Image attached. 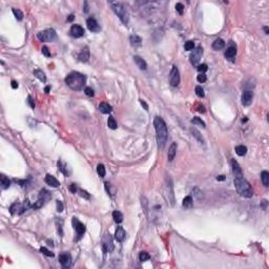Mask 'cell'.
Masks as SVG:
<instances>
[{
    "instance_id": "4dcf8cb0",
    "label": "cell",
    "mask_w": 269,
    "mask_h": 269,
    "mask_svg": "<svg viewBox=\"0 0 269 269\" xmlns=\"http://www.w3.org/2000/svg\"><path fill=\"white\" fill-rule=\"evenodd\" d=\"M39 199L43 200L44 202L49 201V200L51 199V194H49L47 190H45V189H42V190L40 191V194H39Z\"/></svg>"
},
{
    "instance_id": "ee69618b",
    "label": "cell",
    "mask_w": 269,
    "mask_h": 269,
    "mask_svg": "<svg viewBox=\"0 0 269 269\" xmlns=\"http://www.w3.org/2000/svg\"><path fill=\"white\" fill-rule=\"evenodd\" d=\"M84 93H85L86 96H89V97H93L95 95L94 93V89H92V87H85V89H84Z\"/></svg>"
},
{
    "instance_id": "836d02e7",
    "label": "cell",
    "mask_w": 269,
    "mask_h": 269,
    "mask_svg": "<svg viewBox=\"0 0 269 269\" xmlns=\"http://www.w3.org/2000/svg\"><path fill=\"white\" fill-rule=\"evenodd\" d=\"M107 125H108V127H109L110 129H116L117 128V122H116V120H115V118H114V117L110 116L109 118H108Z\"/></svg>"
},
{
    "instance_id": "74e56055",
    "label": "cell",
    "mask_w": 269,
    "mask_h": 269,
    "mask_svg": "<svg viewBox=\"0 0 269 269\" xmlns=\"http://www.w3.org/2000/svg\"><path fill=\"white\" fill-rule=\"evenodd\" d=\"M13 14L18 20H22L23 19V13L20 10H18V8H13Z\"/></svg>"
},
{
    "instance_id": "8992f818",
    "label": "cell",
    "mask_w": 269,
    "mask_h": 269,
    "mask_svg": "<svg viewBox=\"0 0 269 269\" xmlns=\"http://www.w3.org/2000/svg\"><path fill=\"white\" fill-rule=\"evenodd\" d=\"M30 207H31L30 202L26 200V201H24L23 204H20V203H14L11 207H10V211H11L12 215H16V213L21 215V213H23L24 211H26Z\"/></svg>"
},
{
    "instance_id": "11a10c76",
    "label": "cell",
    "mask_w": 269,
    "mask_h": 269,
    "mask_svg": "<svg viewBox=\"0 0 269 269\" xmlns=\"http://www.w3.org/2000/svg\"><path fill=\"white\" fill-rule=\"evenodd\" d=\"M217 180H218V181H224V180H225V176H218Z\"/></svg>"
},
{
    "instance_id": "b9f144b4",
    "label": "cell",
    "mask_w": 269,
    "mask_h": 269,
    "mask_svg": "<svg viewBox=\"0 0 269 269\" xmlns=\"http://www.w3.org/2000/svg\"><path fill=\"white\" fill-rule=\"evenodd\" d=\"M207 70H208V66L206 64H200V65H198V70H199L200 74H204Z\"/></svg>"
},
{
    "instance_id": "60d3db41",
    "label": "cell",
    "mask_w": 269,
    "mask_h": 269,
    "mask_svg": "<svg viewBox=\"0 0 269 269\" xmlns=\"http://www.w3.org/2000/svg\"><path fill=\"white\" fill-rule=\"evenodd\" d=\"M40 251L41 252L44 254V256H54V253L52 252V251H49L47 248H45V247H41L40 248Z\"/></svg>"
},
{
    "instance_id": "277c9868",
    "label": "cell",
    "mask_w": 269,
    "mask_h": 269,
    "mask_svg": "<svg viewBox=\"0 0 269 269\" xmlns=\"http://www.w3.org/2000/svg\"><path fill=\"white\" fill-rule=\"evenodd\" d=\"M109 6H112V10L115 12V14L119 17V19L122 21V23L127 24V23H128V20H129V17H128V13H127L125 6H124L122 3L117 2V1H110Z\"/></svg>"
},
{
    "instance_id": "db71d44e",
    "label": "cell",
    "mask_w": 269,
    "mask_h": 269,
    "mask_svg": "<svg viewBox=\"0 0 269 269\" xmlns=\"http://www.w3.org/2000/svg\"><path fill=\"white\" fill-rule=\"evenodd\" d=\"M12 87H13V89H17V87H18V83H17L15 80L12 81Z\"/></svg>"
},
{
    "instance_id": "680465c9",
    "label": "cell",
    "mask_w": 269,
    "mask_h": 269,
    "mask_svg": "<svg viewBox=\"0 0 269 269\" xmlns=\"http://www.w3.org/2000/svg\"><path fill=\"white\" fill-rule=\"evenodd\" d=\"M84 4H85V8H84L83 11L85 12V13H87V12H89V8H87V2H85Z\"/></svg>"
},
{
    "instance_id": "91938a15",
    "label": "cell",
    "mask_w": 269,
    "mask_h": 269,
    "mask_svg": "<svg viewBox=\"0 0 269 269\" xmlns=\"http://www.w3.org/2000/svg\"><path fill=\"white\" fill-rule=\"evenodd\" d=\"M49 89H51V87H49V86H46L45 89H44V92H45V93H49Z\"/></svg>"
},
{
    "instance_id": "7bdbcfd3",
    "label": "cell",
    "mask_w": 269,
    "mask_h": 269,
    "mask_svg": "<svg viewBox=\"0 0 269 269\" xmlns=\"http://www.w3.org/2000/svg\"><path fill=\"white\" fill-rule=\"evenodd\" d=\"M197 80H198V82H200V83H204V82H206L207 78H206V75H205V74H200V75L197 77Z\"/></svg>"
},
{
    "instance_id": "7a4b0ae2",
    "label": "cell",
    "mask_w": 269,
    "mask_h": 269,
    "mask_svg": "<svg viewBox=\"0 0 269 269\" xmlns=\"http://www.w3.org/2000/svg\"><path fill=\"white\" fill-rule=\"evenodd\" d=\"M153 125L156 129L157 134V141L159 144V147L163 148L165 146V143L168 138V130H167L166 123L161 117H155L153 119Z\"/></svg>"
},
{
    "instance_id": "6da1fadb",
    "label": "cell",
    "mask_w": 269,
    "mask_h": 269,
    "mask_svg": "<svg viewBox=\"0 0 269 269\" xmlns=\"http://www.w3.org/2000/svg\"><path fill=\"white\" fill-rule=\"evenodd\" d=\"M231 167L234 176V186H236L238 194L244 198H251L253 191L251 189L250 184L248 183L247 180L244 178L241 167L234 159L231 160Z\"/></svg>"
},
{
    "instance_id": "d6986e66",
    "label": "cell",
    "mask_w": 269,
    "mask_h": 269,
    "mask_svg": "<svg viewBox=\"0 0 269 269\" xmlns=\"http://www.w3.org/2000/svg\"><path fill=\"white\" fill-rule=\"evenodd\" d=\"M134 63L137 64V66L139 67V68H140V70H145L146 68H147V64H146L145 60L143 59L142 57H140V56H134Z\"/></svg>"
},
{
    "instance_id": "9a60e30c",
    "label": "cell",
    "mask_w": 269,
    "mask_h": 269,
    "mask_svg": "<svg viewBox=\"0 0 269 269\" xmlns=\"http://www.w3.org/2000/svg\"><path fill=\"white\" fill-rule=\"evenodd\" d=\"M84 34H85V33H84V29L81 26V25L74 24L73 26L70 27V35L73 36V37L80 38V37H82Z\"/></svg>"
},
{
    "instance_id": "603a6c76",
    "label": "cell",
    "mask_w": 269,
    "mask_h": 269,
    "mask_svg": "<svg viewBox=\"0 0 269 269\" xmlns=\"http://www.w3.org/2000/svg\"><path fill=\"white\" fill-rule=\"evenodd\" d=\"M190 132H191V134H192V136H194V137L196 138L197 140L199 141L200 143H202V144H205L204 139H203V137H202V134H200L199 130H197L196 128H194V127H191V128H190Z\"/></svg>"
},
{
    "instance_id": "d590c367",
    "label": "cell",
    "mask_w": 269,
    "mask_h": 269,
    "mask_svg": "<svg viewBox=\"0 0 269 269\" xmlns=\"http://www.w3.org/2000/svg\"><path fill=\"white\" fill-rule=\"evenodd\" d=\"M191 122L194 124H196V125H200V126H202V127H206L205 122L203 121L201 118H199V117H194V118L191 120Z\"/></svg>"
},
{
    "instance_id": "7dc6e473",
    "label": "cell",
    "mask_w": 269,
    "mask_h": 269,
    "mask_svg": "<svg viewBox=\"0 0 269 269\" xmlns=\"http://www.w3.org/2000/svg\"><path fill=\"white\" fill-rule=\"evenodd\" d=\"M56 205H57V211H58V213L63 211V204H62L61 201H57Z\"/></svg>"
},
{
    "instance_id": "3957f363",
    "label": "cell",
    "mask_w": 269,
    "mask_h": 269,
    "mask_svg": "<svg viewBox=\"0 0 269 269\" xmlns=\"http://www.w3.org/2000/svg\"><path fill=\"white\" fill-rule=\"evenodd\" d=\"M86 82V77L78 72H72L66 76L65 83L73 91H81Z\"/></svg>"
},
{
    "instance_id": "f35d334b",
    "label": "cell",
    "mask_w": 269,
    "mask_h": 269,
    "mask_svg": "<svg viewBox=\"0 0 269 269\" xmlns=\"http://www.w3.org/2000/svg\"><path fill=\"white\" fill-rule=\"evenodd\" d=\"M184 49H185V51H192V49H194V41H187V42H185V45H184Z\"/></svg>"
},
{
    "instance_id": "f1b7e54d",
    "label": "cell",
    "mask_w": 269,
    "mask_h": 269,
    "mask_svg": "<svg viewBox=\"0 0 269 269\" xmlns=\"http://www.w3.org/2000/svg\"><path fill=\"white\" fill-rule=\"evenodd\" d=\"M236 153H237L238 156L240 157H243L246 155V153H247V147L244 145H239L236 147Z\"/></svg>"
},
{
    "instance_id": "e575fe53",
    "label": "cell",
    "mask_w": 269,
    "mask_h": 269,
    "mask_svg": "<svg viewBox=\"0 0 269 269\" xmlns=\"http://www.w3.org/2000/svg\"><path fill=\"white\" fill-rule=\"evenodd\" d=\"M149 259H151V256H149V253L146 252V251H141L140 254H139V260H140L141 262L148 261Z\"/></svg>"
},
{
    "instance_id": "ba28073f",
    "label": "cell",
    "mask_w": 269,
    "mask_h": 269,
    "mask_svg": "<svg viewBox=\"0 0 269 269\" xmlns=\"http://www.w3.org/2000/svg\"><path fill=\"white\" fill-rule=\"evenodd\" d=\"M202 55H203V49L201 46H198L196 49H194V52L190 54L189 56V60H190V63L194 66H198L200 60L202 58Z\"/></svg>"
},
{
    "instance_id": "1f68e13d",
    "label": "cell",
    "mask_w": 269,
    "mask_h": 269,
    "mask_svg": "<svg viewBox=\"0 0 269 269\" xmlns=\"http://www.w3.org/2000/svg\"><path fill=\"white\" fill-rule=\"evenodd\" d=\"M261 179H262V182H263V185L265 186V187H268V185H269V174H268V171L262 172Z\"/></svg>"
},
{
    "instance_id": "bcb514c9",
    "label": "cell",
    "mask_w": 269,
    "mask_h": 269,
    "mask_svg": "<svg viewBox=\"0 0 269 269\" xmlns=\"http://www.w3.org/2000/svg\"><path fill=\"white\" fill-rule=\"evenodd\" d=\"M42 54L45 57H51V52H49V49L46 46H43L42 47Z\"/></svg>"
},
{
    "instance_id": "5b68a950",
    "label": "cell",
    "mask_w": 269,
    "mask_h": 269,
    "mask_svg": "<svg viewBox=\"0 0 269 269\" xmlns=\"http://www.w3.org/2000/svg\"><path fill=\"white\" fill-rule=\"evenodd\" d=\"M163 197L170 206L175 205V194H174V187L170 178H166V181L163 186Z\"/></svg>"
},
{
    "instance_id": "6f0895ef",
    "label": "cell",
    "mask_w": 269,
    "mask_h": 269,
    "mask_svg": "<svg viewBox=\"0 0 269 269\" xmlns=\"http://www.w3.org/2000/svg\"><path fill=\"white\" fill-rule=\"evenodd\" d=\"M74 17H75V16H74L73 14H72V15H70V16H68V18H67V21H73Z\"/></svg>"
},
{
    "instance_id": "ffe728a7",
    "label": "cell",
    "mask_w": 269,
    "mask_h": 269,
    "mask_svg": "<svg viewBox=\"0 0 269 269\" xmlns=\"http://www.w3.org/2000/svg\"><path fill=\"white\" fill-rule=\"evenodd\" d=\"M125 237H126V233L124 231V229L122 227H118L116 229V232H115V238H116L117 241L118 242H123Z\"/></svg>"
},
{
    "instance_id": "52a82bcc",
    "label": "cell",
    "mask_w": 269,
    "mask_h": 269,
    "mask_svg": "<svg viewBox=\"0 0 269 269\" xmlns=\"http://www.w3.org/2000/svg\"><path fill=\"white\" fill-rule=\"evenodd\" d=\"M37 38L42 42L45 41H53L56 38V32L53 29H47L42 32H39L37 34Z\"/></svg>"
},
{
    "instance_id": "9c48e42d",
    "label": "cell",
    "mask_w": 269,
    "mask_h": 269,
    "mask_svg": "<svg viewBox=\"0 0 269 269\" xmlns=\"http://www.w3.org/2000/svg\"><path fill=\"white\" fill-rule=\"evenodd\" d=\"M102 248L103 251L105 253L106 252H112L114 250V243H113V239L110 237V234L106 233L103 236L102 238Z\"/></svg>"
},
{
    "instance_id": "9f6ffc18",
    "label": "cell",
    "mask_w": 269,
    "mask_h": 269,
    "mask_svg": "<svg viewBox=\"0 0 269 269\" xmlns=\"http://www.w3.org/2000/svg\"><path fill=\"white\" fill-rule=\"evenodd\" d=\"M198 110H199L200 113H205V107H204V106H201V105H200L199 109H198Z\"/></svg>"
},
{
    "instance_id": "6125c7cd",
    "label": "cell",
    "mask_w": 269,
    "mask_h": 269,
    "mask_svg": "<svg viewBox=\"0 0 269 269\" xmlns=\"http://www.w3.org/2000/svg\"><path fill=\"white\" fill-rule=\"evenodd\" d=\"M246 121H247V118L245 117V119H243V120H242V122H246Z\"/></svg>"
},
{
    "instance_id": "d4e9b609",
    "label": "cell",
    "mask_w": 269,
    "mask_h": 269,
    "mask_svg": "<svg viewBox=\"0 0 269 269\" xmlns=\"http://www.w3.org/2000/svg\"><path fill=\"white\" fill-rule=\"evenodd\" d=\"M99 108H100V112L103 113V114H109L110 112H112V109H113V107H112L108 103H105V102L101 103L100 106H99Z\"/></svg>"
},
{
    "instance_id": "94428289",
    "label": "cell",
    "mask_w": 269,
    "mask_h": 269,
    "mask_svg": "<svg viewBox=\"0 0 269 269\" xmlns=\"http://www.w3.org/2000/svg\"><path fill=\"white\" fill-rule=\"evenodd\" d=\"M264 31H265V34H266V35H268V34H269V32H268V27H267V26H265V27H264Z\"/></svg>"
},
{
    "instance_id": "44dd1931",
    "label": "cell",
    "mask_w": 269,
    "mask_h": 269,
    "mask_svg": "<svg viewBox=\"0 0 269 269\" xmlns=\"http://www.w3.org/2000/svg\"><path fill=\"white\" fill-rule=\"evenodd\" d=\"M57 165H58L59 169L61 170V172L63 174V175H64V176H70V170L68 169V167H67L66 163H64V162L62 161V160H59V161H58V163H57Z\"/></svg>"
},
{
    "instance_id": "ac0fdd59",
    "label": "cell",
    "mask_w": 269,
    "mask_h": 269,
    "mask_svg": "<svg viewBox=\"0 0 269 269\" xmlns=\"http://www.w3.org/2000/svg\"><path fill=\"white\" fill-rule=\"evenodd\" d=\"M45 183L47 184V185L52 186V187H59V186H60L59 181L57 180L54 176H51V175H46V177H45Z\"/></svg>"
},
{
    "instance_id": "cb8c5ba5",
    "label": "cell",
    "mask_w": 269,
    "mask_h": 269,
    "mask_svg": "<svg viewBox=\"0 0 269 269\" xmlns=\"http://www.w3.org/2000/svg\"><path fill=\"white\" fill-rule=\"evenodd\" d=\"M0 184H1V188L2 189H8L10 187V185H11V182H10V180L6 176L1 175V177H0Z\"/></svg>"
},
{
    "instance_id": "484cf974",
    "label": "cell",
    "mask_w": 269,
    "mask_h": 269,
    "mask_svg": "<svg viewBox=\"0 0 269 269\" xmlns=\"http://www.w3.org/2000/svg\"><path fill=\"white\" fill-rule=\"evenodd\" d=\"M225 46V42H224L222 39H217V40L215 41V42L213 43V49H215V51H220V49H222Z\"/></svg>"
},
{
    "instance_id": "7402d4cb",
    "label": "cell",
    "mask_w": 269,
    "mask_h": 269,
    "mask_svg": "<svg viewBox=\"0 0 269 269\" xmlns=\"http://www.w3.org/2000/svg\"><path fill=\"white\" fill-rule=\"evenodd\" d=\"M182 205H183V207L186 208V209H190V208L192 207V205H194L192 198H191L190 196L185 197V198H184V200H183V203H182Z\"/></svg>"
},
{
    "instance_id": "8d00e7d4",
    "label": "cell",
    "mask_w": 269,
    "mask_h": 269,
    "mask_svg": "<svg viewBox=\"0 0 269 269\" xmlns=\"http://www.w3.org/2000/svg\"><path fill=\"white\" fill-rule=\"evenodd\" d=\"M97 172H98V175L100 176V177H104L105 176V167H104V165L103 164H98V166H97Z\"/></svg>"
},
{
    "instance_id": "2e32d148",
    "label": "cell",
    "mask_w": 269,
    "mask_h": 269,
    "mask_svg": "<svg viewBox=\"0 0 269 269\" xmlns=\"http://www.w3.org/2000/svg\"><path fill=\"white\" fill-rule=\"evenodd\" d=\"M78 59L81 62H87L89 59V49L87 46H85L84 49H81L80 54L78 55Z\"/></svg>"
},
{
    "instance_id": "f5cc1de1",
    "label": "cell",
    "mask_w": 269,
    "mask_h": 269,
    "mask_svg": "<svg viewBox=\"0 0 269 269\" xmlns=\"http://www.w3.org/2000/svg\"><path fill=\"white\" fill-rule=\"evenodd\" d=\"M140 103H141V105H142L143 107H144V109H145V110H148V105L146 104L145 101H143V100H140Z\"/></svg>"
},
{
    "instance_id": "83f0119b",
    "label": "cell",
    "mask_w": 269,
    "mask_h": 269,
    "mask_svg": "<svg viewBox=\"0 0 269 269\" xmlns=\"http://www.w3.org/2000/svg\"><path fill=\"white\" fill-rule=\"evenodd\" d=\"M236 54H237V49H236L234 46H230V47H228L227 51L225 52V57L228 58V59H230V58H233V57L236 56Z\"/></svg>"
},
{
    "instance_id": "30bf717a",
    "label": "cell",
    "mask_w": 269,
    "mask_h": 269,
    "mask_svg": "<svg viewBox=\"0 0 269 269\" xmlns=\"http://www.w3.org/2000/svg\"><path fill=\"white\" fill-rule=\"evenodd\" d=\"M169 83L171 86H178L180 84V73H179V70L176 65H174L171 70H170Z\"/></svg>"
},
{
    "instance_id": "4316f807",
    "label": "cell",
    "mask_w": 269,
    "mask_h": 269,
    "mask_svg": "<svg viewBox=\"0 0 269 269\" xmlns=\"http://www.w3.org/2000/svg\"><path fill=\"white\" fill-rule=\"evenodd\" d=\"M34 76H35V77H37V78L39 79L41 82H43V83H45V82H46L45 74L43 73L41 70H34Z\"/></svg>"
},
{
    "instance_id": "e0dca14e",
    "label": "cell",
    "mask_w": 269,
    "mask_h": 269,
    "mask_svg": "<svg viewBox=\"0 0 269 269\" xmlns=\"http://www.w3.org/2000/svg\"><path fill=\"white\" fill-rule=\"evenodd\" d=\"M177 148H178L177 143H176V142L171 143V145L169 146V149H168V153H167V158H168V161L171 162L172 160L175 159L176 153H177Z\"/></svg>"
},
{
    "instance_id": "f546056e",
    "label": "cell",
    "mask_w": 269,
    "mask_h": 269,
    "mask_svg": "<svg viewBox=\"0 0 269 269\" xmlns=\"http://www.w3.org/2000/svg\"><path fill=\"white\" fill-rule=\"evenodd\" d=\"M113 219L116 223H121L122 221H123V215L120 211H118V210H115L113 213Z\"/></svg>"
},
{
    "instance_id": "5bb4252c",
    "label": "cell",
    "mask_w": 269,
    "mask_h": 269,
    "mask_svg": "<svg viewBox=\"0 0 269 269\" xmlns=\"http://www.w3.org/2000/svg\"><path fill=\"white\" fill-rule=\"evenodd\" d=\"M86 25H87V29L93 33L100 32V30H101V29H100V25L98 24L97 20L95 18L87 19V20H86Z\"/></svg>"
},
{
    "instance_id": "d6a6232c",
    "label": "cell",
    "mask_w": 269,
    "mask_h": 269,
    "mask_svg": "<svg viewBox=\"0 0 269 269\" xmlns=\"http://www.w3.org/2000/svg\"><path fill=\"white\" fill-rule=\"evenodd\" d=\"M129 41H130V43H132V45H139L142 42V39H141V37H139L137 35H132L129 37Z\"/></svg>"
},
{
    "instance_id": "ab89813d",
    "label": "cell",
    "mask_w": 269,
    "mask_h": 269,
    "mask_svg": "<svg viewBox=\"0 0 269 269\" xmlns=\"http://www.w3.org/2000/svg\"><path fill=\"white\" fill-rule=\"evenodd\" d=\"M196 94L198 97L203 98L205 96L204 94V89H202V86H196Z\"/></svg>"
},
{
    "instance_id": "8fae6325",
    "label": "cell",
    "mask_w": 269,
    "mask_h": 269,
    "mask_svg": "<svg viewBox=\"0 0 269 269\" xmlns=\"http://www.w3.org/2000/svg\"><path fill=\"white\" fill-rule=\"evenodd\" d=\"M72 223H73L74 229L76 230V232H77V234H78L79 239H80V238L84 234V232H85V230H86L85 225L81 223L80 221H79L77 218H75V217L73 218V221H72Z\"/></svg>"
},
{
    "instance_id": "7c38bea8",
    "label": "cell",
    "mask_w": 269,
    "mask_h": 269,
    "mask_svg": "<svg viewBox=\"0 0 269 269\" xmlns=\"http://www.w3.org/2000/svg\"><path fill=\"white\" fill-rule=\"evenodd\" d=\"M242 104L244 106H248L252 103L253 100V93L251 91H244L242 95Z\"/></svg>"
},
{
    "instance_id": "f6af8a7d",
    "label": "cell",
    "mask_w": 269,
    "mask_h": 269,
    "mask_svg": "<svg viewBox=\"0 0 269 269\" xmlns=\"http://www.w3.org/2000/svg\"><path fill=\"white\" fill-rule=\"evenodd\" d=\"M176 10H177V12L180 14V15H182L184 12V6L182 3H177V4H176Z\"/></svg>"
},
{
    "instance_id": "c3c4849f",
    "label": "cell",
    "mask_w": 269,
    "mask_h": 269,
    "mask_svg": "<svg viewBox=\"0 0 269 269\" xmlns=\"http://www.w3.org/2000/svg\"><path fill=\"white\" fill-rule=\"evenodd\" d=\"M79 192H80V196L83 197V198H86V199H89V194L86 192L85 190H82V189H79Z\"/></svg>"
},
{
    "instance_id": "4fadbf2b",
    "label": "cell",
    "mask_w": 269,
    "mask_h": 269,
    "mask_svg": "<svg viewBox=\"0 0 269 269\" xmlns=\"http://www.w3.org/2000/svg\"><path fill=\"white\" fill-rule=\"evenodd\" d=\"M59 262L64 268H68L70 266V264H72V256H70V253L67 252L61 253L59 256Z\"/></svg>"
},
{
    "instance_id": "681fc988",
    "label": "cell",
    "mask_w": 269,
    "mask_h": 269,
    "mask_svg": "<svg viewBox=\"0 0 269 269\" xmlns=\"http://www.w3.org/2000/svg\"><path fill=\"white\" fill-rule=\"evenodd\" d=\"M27 100H29V104H30V106L32 108H35V102H34V99H33L31 96H29V98H27Z\"/></svg>"
},
{
    "instance_id": "816d5d0a",
    "label": "cell",
    "mask_w": 269,
    "mask_h": 269,
    "mask_svg": "<svg viewBox=\"0 0 269 269\" xmlns=\"http://www.w3.org/2000/svg\"><path fill=\"white\" fill-rule=\"evenodd\" d=\"M70 190L72 191V192H74L75 194L76 192V190H77V186H76V184H70Z\"/></svg>"
},
{
    "instance_id": "f907efd6",
    "label": "cell",
    "mask_w": 269,
    "mask_h": 269,
    "mask_svg": "<svg viewBox=\"0 0 269 269\" xmlns=\"http://www.w3.org/2000/svg\"><path fill=\"white\" fill-rule=\"evenodd\" d=\"M267 204H268V202H267L266 200H263V201L261 202V207L263 208L264 210H266V208H267Z\"/></svg>"
}]
</instances>
